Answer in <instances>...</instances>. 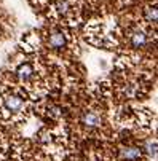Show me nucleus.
Returning a JSON list of instances; mask_svg holds the SVG:
<instances>
[{
    "mask_svg": "<svg viewBox=\"0 0 158 161\" xmlns=\"http://www.w3.org/2000/svg\"><path fill=\"white\" fill-rule=\"evenodd\" d=\"M3 107L10 113H21L24 110L26 104H24V101L21 99L19 96H16V94H7V96L3 97Z\"/></svg>",
    "mask_w": 158,
    "mask_h": 161,
    "instance_id": "1",
    "label": "nucleus"
},
{
    "mask_svg": "<svg viewBox=\"0 0 158 161\" xmlns=\"http://www.w3.org/2000/svg\"><path fill=\"white\" fill-rule=\"evenodd\" d=\"M82 123L85 124L88 129H94V128H99L102 123V117L101 113L96 110H86L82 115Z\"/></svg>",
    "mask_w": 158,
    "mask_h": 161,
    "instance_id": "2",
    "label": "nucleus"
},
{
    "mask_svg": "<svg viewBox=\"0 0 158 161\" xmlns=\"http://www.w3.org/2000/svg\"><path fill=\"white\" fill-rule=\"evenodd\" d=\"M148 41V37L145 34V31L142 29H134L129 35V43L133 48H144Z\"/></svg>",
    "mask_w": 158,
    "mask_h": 161,
    "instance_id": "3",
    "label": "nucleus"
},
{
    "mask_svg": "<svg viewBox=\"0 0 158 161\" xmlns=\"http://www.w3.org/2000/svg\"><path fill=\"white\" fill-rule=\"evenodd\" d=\"M65 43H67L65 34H62V32H59V31L51 32V34H50V37H48V45L51 46V48H54V50L64 48Z\"/></svg>",
    "mask_w": 158,
    "mask_h": 161,
    "instance_id": "4",
    "label": "nucleus"
},
{
    "mask_svg": "<svg viewBox=\"0 0 158 161\" xmlns=\"http://www.w3.org/2000/svg\"><path fill=\"white\" fill-rule=\"evenodd\" d=\"M120 153H121V158L126 161H138L142 156V151L139 147H123L120 150Z\"/></svg>",
    "mask_w": 158,
    "mask_h": 161,
    "instance_id": "5",
    "label": "nucleus"
},
{
    "mask_svg": "<svg viewBox=\"0 0 158 161\" xmlns=\"http://www.w3.org/2000/svg\"><path fill=\"white\" fill-rule=\"evenodd\" d=\"M18 77H19L21 82H31L32 77H34V69L31 64H24L18 69Z\"/></svg>",
    "mask_w": 158,
    "mask_h": 161,
    "instance_id": "6",
    "label": "nucleus"
},
{
    "mask_svg": "<svg viewBox=\"0 0 158 161\" xmlns=\"http://www.w3.org/2000/svg\"><path fill=\"white\" fill-rule=\"evenodd\" d=\"M70 10H72V2L70 0H59L56 3V11L59 14H67Z\"/></svg>",
    "mask_w": 158,
    "mask_h": 161,
    "instance_id": "7",
    "label": "nucleus"
},
{
    "mask_svg": "<svg viewBox=\"0 0 158 161\" xmlns=\"http://www.w3.org/2000/svg\"><path fill=\"white\" fill-rule=\"evenodd\" d=\"M145 151H147V155L150 158H155L157 156V141H152V139H148L147 142H145Z\"/></svg>",
    "mask_w": 158,
    "mask_h": 161,
    "instance_id": "8",
    "label": "nucleus"
},
{
    "mask_svg": "<svg viewBox=\"0 0 158 161\" xmlns=\"http://www.w3.org/2000/svg\"><path fill=\"white\" fill-rule=\"evenodd\" d=\"M145 19L148 22H157V8L155 7H147L145 8Z\"/></svg>",
    "mask_w": 158,
    "mask_h": 161,
    "instance_id": "9",
    "label": "nucleus"
}]
</instances>
